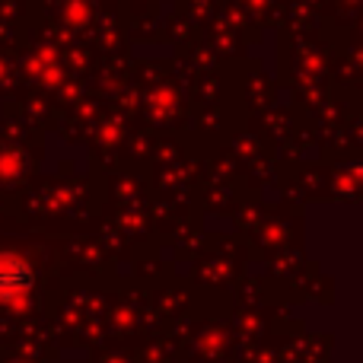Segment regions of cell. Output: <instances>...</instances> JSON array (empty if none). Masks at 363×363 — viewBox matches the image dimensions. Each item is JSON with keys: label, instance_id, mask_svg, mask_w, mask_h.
<instances>
[{"label": "cell", "instance_id": "1", "mask_svg": "<svg viewBox=\"0 0 363 363\" xmlns=\"http://www.w3.org/2000/svg\"><path fill=\"white\" fill-rule=\"evenodd\" d=\"M35 287V268L23 255H0V303L16 306Z\"/></svg>", "mask_w": 363, "mask_h": 363}]
</instances>
